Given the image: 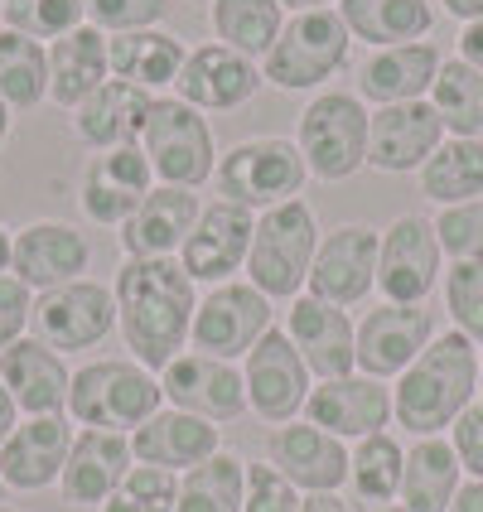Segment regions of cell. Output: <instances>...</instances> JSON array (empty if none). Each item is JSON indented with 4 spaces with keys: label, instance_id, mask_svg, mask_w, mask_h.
<instances>
[{
    "label": "cell",
    "instance_id": "9a60e30c",
    "mask_svg": "<svg viewBox=\"0 0 483 512\" xmlns=\"http://www.w3.org/2000/svg\"><path fill=\"white\" fill-rule=\"evenodd\" d=\"M150 189H155V174H150L145 150L141 145H121V150H97L83 165L78 203H83L87 223H97V228H126Z\"/></svg>",
    "mask_w": 483,
    "mask_h": 512
},
{
    "label": "cell",
    "instance_id": "816d5d0a",
    "mask_svg": "<svg viewBox=\"0 0 483 512\" xmlns=\"http://www.w3.org/2000/svg\"><path fill=\"white\" fill-rule=\"evenodd\" d=\"M450 512H483V479H469V484H459L455 503Z\"/></svg>",
    "mask_w": 483,
    "mask_h": 512
},
{
    "label": "cell",
    "instance_id": "6f0895ef",
    "mask_svg": "<svg viewBox=\"0 0 483 512\" xmlns=\"http://www.w3.org/2000/svg\"><path fill=\"white\" fill-rule=\"evenodd\" d=\"M5 136H10V107H5V97H0V145H5Z\"/></svg>",
    "mask_w": 483,
    "mask_h": 512
},
{
    "label": "cell",
    "instance_id": "83f0119b",
    "mask_svg": "<svg viewBox=\"0 0 483 512\" xmlns=\"http://www.w3.org/2000/svg\"><path fill=\"white\" fill-rule=\"evenodd\" d=\"M440 49L421 44H397V49H372L358 68V97L372 107H397V102H421L440 78Z\"/></svg>",
    "mask_w": 483,
    "mask_h": 512
},
{
    "label": "cell",
    "instance_id": "7c38bea8",
    "mask_svg": "<svg viewBox=\"0 0 483 512\" xmlns=\"http://www.w3.org/2000/svg\"><path fill=\"white\" fill-rule=\"evenodd\" d=\"M34 339L58 353H83L97 348L116 329V295L102 281H68L44 295H34Z\"/></svg>",
    "mask_w": 483,
    "mask_h": 512
},
{
    "label": "cell",
    "instance_id": "7bdbcfd3",
    "mask_svg": "<svg viewBox=\"0 0 483 512\" xmlns=\"http://www.w3.org/2000/svg\"><path fill=\"white\" fill-rule=\"evenodd\" d=\"M445 310L464 339L483 343V261H450L445 271Z\"/></svg>",
    "mask_w": 483,
    "mask_h": 512
},
{
    "label": "cell",
    "instance_id": "f5cc1de1",
    "mask_svg": "<svg viewBox=\"0 0 483 512\" xmlns=\"http://www.w3.org/2000/svg\"><path fill=\"white\" fill-rule=\"evenodd\" d=\"M20 421H25V416H20V406H15V397L5 392V382H0V445L10 440V430L20 426Z\"/></svg>",
    "mask_w": 483,
    "mask_h": 512
},
{
    "label": "cell",
    "instance_id": "94428289",
    "mask_svg": "<svg viewBox=\"0 0 483 512\" xmlns=\"http://www.w3.org/2000/svg\"><path fill=\"white\" fill-rule=\"evenodd\" d=\"M0 503H5V479H0Z\"/></svg>",
    "mask_w": 483,
    "mask_h": 512
},
{
    "label": "cell",
    "instance_id": "7402d4cb",
    "mask_svg": "<svg viewBox=\"0 0 483 512\" xmlns=\"http://www.w3.org/2000/svg\"><path fill=\"white\" fill-rule=\"evenodd\" d=\"M92 266V242L83 228L73 223H58V218H39L29 228L15 232V252H10V276L44 295L54 285L83 281V271Z\"/></svg>",
    "mask_w": 483,
    "mask_h": 512
},
{
    "label": "cell",
    "instance_id": "681fc988",
    "mask_svg": "<svg viewBox=\"0 0 483 512\" xmlns=\"http://www.w3.org/2000/svg\"><path fill=\"white\" fill-rule=\"evenodd\" d=\"M459 58H464L469 68H479L483 73V20L464 25V34H459Z\"/></svg>",
    "mask_w": 483,
    "mask_h": 512
},
{
    "label": "cell",
    "instance_id": "ac0fdd59",
    "mask_svg": "<svg viewBox=\"0 0 483 512\" xmlns=\"http://www.w3.org/2000/svg\"><path fill=\"white\" fill-rule=\"evenodd\" d=\"M430 339H435V314L426 305H387L382 300L358 324V372L392 382L426 353Z\"/></svg>",
    "mask_w": 483,
    "mask_h": 512
},
{
    "label": "cell",
    "instance_id": "e575fe53",
    "mask_svg": "<svg viewBox=\"0 0 483 512\" xmlns=\"http://www.w3.org/2000/svg\"><path fill=\"white\" fill-rule=\"evenodd\" d=\"M401 469H406V445L392 430H377L353 445L348 455V503L353 508H387L401 498Z\"/></svg>",
    "mask_w": 483,
    "mask_h": 512
},
{
    "label": "cell",
    "instance_id": "be15d7a7",
    "mask_svg": "<svg viewBox=\"0 0 483 512\" xmlns=\"http://www.w3.org/2000/svg\"><path fill=\"white\" fill-rule=\"evenodd\" d=\"M0 10H5V0H0Z\"/></svg>",
    "mask_w": 483,
    "mask_h": 512
},
{
    "label": "cell",
    "instance_id": "836d02e7",
    "mask_svg": "<svg viewBox=\"0 0 483 512\" xmlns=\"http://www.w3.org/2000/svg\"><path fill=\"white\" fill-rule=\"evenodd\" d=\"M459 455L445 435H426L406 450V469H401V508L406 512H450L459 493Z\"/></svg>",
    "mask_w": 483,
    "mask_h": 512
},
{
    "label": "cell",
    "instance_id": "680465c9",
    "mask_svg": "<svg viewBox=\"0 0 483 512\" xmlns=\"http://www.w3.org/2000/svg\"><path fill=\"white\" fill-rule=\"evenodd\" d=\"M372 512H406L401 503H387V508H372Z\"/></svg>",
    "mask_w": 483,
    "mask_h": 512
},
{
    "label": "cell",
    "instance_id": "cb8c5ba5",
    "mask_svg": "<svg viewBox=\"0 0 483 512\" xmlns=\"http://www.w3.org/2000/svg\"><path fill=\"white\" fill-rule=\"evenodd\" d=\"M348 445L310 421H290L271 430V464L300 493H339L348 484Z\"/></svg>",
    "mask_w": 483,
    "mask_h": 512
},
{
    "label": "cell",
    "instance_id": "3957f363",
    "mask_svg": "<svg viewBox=\"0 0 483 512\" xmlns=\"http://www.w3.org/2000/svg\"><path fill=\"white\" fill-rule=\"evenodd\" d=\"M160 406H165L160 372L141 368L136 358H92L73 372L68 387V416L83 430L136 435Z\"/></svg>",
    "mask_w": 483,
    "mask_h": 512
},
{
    "label": "cell",
    "instance_id": "7a4b0ae2",
    "mask_svg": "<svg viewBox=\"0 0 483 512\" xmlns=\"http://www.w3.org/2000/svg\"><path fill=\"white\" fill-rule=\"evenodd\" d=\"M474 397H479V343L450 329V334H435L426 353L397 377L392 421L411 430L416 440H426L455 426L459 411L474 406Z\"/></svg>",
    "mask_w": 483,
    "mask_h": 512
},
{
    "label": "cell",
    "instance_id": "ab89813d",
    "mask_svg": "<svg viewBox=\"0 0 483 512\" xmlns=\"http://www.w3.org/2000/svg\"><path fill=\"white\" fill-rule=\"evenodd\" d=\"M430 107L445 121V136L459 141H483V73L464 58H445L440 78L430 87Z\"/></svg>",
    "mask_w": 483,
    "mask_h": 512
},
{
    "label": "cell",
    "instance_id": "d590c367",
    "mask_svg": "<svg viewBox=\"0 0 483 512\" xmlns=\"http://www.w3.org/2000/svg\"><path fill=\"white\" fill-rule=\"evenodd\" d=\"M285 20H290V15H285L281 0H213V5H208L213 39L237 49V54L256 58V63L271 54V44L281 39Z\"/></svg>",
    "mask_w": 483,
    "mask_h": 512
},
{
    "label": "cell",
    "instance_id": "9c48e42d",
    "mask_svg": "<svg viewBox=\"0 0 483 512\" xmlns=\"http://www.w3.org/2000/svg\"><path fill=\"white\" fill-rule=\"evenodd\" d=\"M242 382H247V411H256L266 426H290L305 416V401L314 392V372L305 368L300 348L290 343L281 324H271L256 348L242 358Z\"/></svg>",
    "mask_w": 483,
    "mask_h": 512
},
{
    "label": "cell",
    "instance_id": "6125c7cd",
    "mask_svg": "<svg viewBox=\"0 0 483 512\" xmlns=\"http://www.w3.org/2000/svg\"><path fill=\"white\" fill-rule=\"evenodd\" d=\"M0 512H20V508H5V503H0Z\"/></svg>",
    "mask_w": 483,
    "mask_h": 512
},
{
    "label": "cell",
    "instance_id": "5b68a950",
    "mask_svg": "<svg viewBox=\"0 0 483 512\" xmlns=\"http://www.w3.org/2000/svg\"><path fill=\"white\" fill-rule=\"evenodd\" d=\"M368 126L372 107L358 92H343V87L314 92L310 107L300 112V126H295V145H300L314 179L343 184L363 170L368 165Z\"/></svg>",
    "mask_w": 483,
    "mask_h": 512
},
{
    "label": "cell",
    "instance_id": "c3c4849f",
    "mask_svg": "<svg viewBox=\"0 0 483 512\" xmlns=\"http://www.w3.org/2000/svg\"><path fill=\"white\" fill-rule=\"evenodd\" d=\"M450 445H455V455H459V469L469 479H483V401L459 411V421L450 426Z\"/></svg>",
    "mask_w": 483,
    "mask_h": 512
},
{
    "label": "cell",
    "instance_id": "f546056e",
    "mask_svg": "<svg viewBox=\"0 0 483 512\" xmlns=\"http://www.w3.org/2000/svg\"><path fill=\"white\" fill-rule=\"evenodd\" d=\"M184 39L170 29H131V34H107V63H112V78L141 87L150 97H165V87L179 83L184 73Z\"/></svg>",
    "mask_w": 483,
    "mask_h": 512
},
{
    "label": "cell",
    "instance_id": "d6a6232c",
    "mask_svg": "<svg viewBox=\"0 0 483 512\" xmlns=\"http://www.w3.org/2000/svg\"><path fill=\"white\" fill-rule=\"evenodd\" d=\"M339 15L353 39L368 49H397V44H421L435 29V5L430 0H339Z\"/></svg>",
    "mask_w": 483,
    "mask_h": 512
},
{
    "label": "cell",
    "instance_id": "60d3db41",
    "mask_svg": "<svg viewBox=\"0 0 483 512\" xmlns=\"http://www.w3.org/2000/svg\"><path fill=\"white\" fill-rule=\"evenodd\" d=\"M87 25L83 0H5L0 10V29H15V34H29V39H63L68 29Z\"/></svg>",
    "mask_w": 483,
    "mask_h": 512
},
{
    "label": "cell",
    "instance_id": "db71d44e",
    "mask_svg": "<svg viewBox=\"0 0 483 512\" xmlns=\"http://www.w3.org/2000/svg\"><path fill=\"white\" fill-rule=\"evenodd\" d=\"M455 20H464V25H474V20H483V0H440Z\"/></svg>",
    "mask_w": 483,
    "mask_h": 512
},
{
    "label": "cell",
    "instance_id": "277c9868",
    "mask_svg": "<svg viewBox=\"0 0 483 512\" xmlns=\"http://www.w3.org/2000/svg\"><path fill=\"white\" fill-rule=\"evenodd\" d=\"M314 252H319V218L305 199L276 203L256 213L252 256H247V281L266 300H295L305 295Z\"/></svg>",
    "mask_w": 483,
    "mask_h": 512
},
{
    "label": "cell",
    "instance_id": "9f6ffc18",
    "mask_svg": "<svg viewBox=\"0 0 483 512\" xmlns=\"http://www.w3.org/2000/svg\"><path fill=\"white\" fill-rule=\"evenodd\" d=\"M290 15H300V10H329V5H339V0H281Z\"/></svg>",
    "mask_w": 483,
    "mask_h": 512
},
{
    "label": "cell",
    "instance_id": "d6986e66",
    "mask_svg": "<svg viewBox=\"0 0 483 512\" xmlns=\"http://www.w3.org/2000/svg\"><path fill=\"white\" fill-rule=\"evenodd\" d=\"M445 145V121L421 102H397V107H372L368 126V165L382 174H421L426 160Z\"/></svg>",
    "mask_w": 483,
    "mask_h": 512
},
{
    "label": "cell",
    "instance_id": "8fae6325",
    "mask_svg": "<svg viewBox=\"0 0 483 512\" xmlns=\"http://www.w3.org/2000/svg\"><path fill=\"white\" fill-rule=\"evenodd\" d=\"M445 271V247L435 223L421 213H401L377 242V290L387 305H426Z\"/></svg>",
    "mask_w": 483,
    "mask_h": 512
},
{
    "label": "cell",
    "instance_id": "11a10c76",
    "mask_svg": "<svg viewBox=\"0 0 483 512\" xmlns=\"http://www.w3.org/2000/svg\"><path fill=\"white\" fill-rule=\"evenodd\" d=\"M10 252H15V232H10L5 223H0V276L10 271Z\"/></svg>",
    "mask_w": 483,
    "mask_h": 512
},
{
    "label": "cell",
    "instance_id": "e0dca14e",
    "mask_svg": "<svg viewBox=\"0 0 483 512\" xmlns=\"http://www.w3.org/2000/svg\"><path fill=\"white\" fill-rule=\"evenodd\" d=\"M261 87H266L261 63L213 39V44L189 49L184 73H179V83H174V97L189 102L194 112H237V107L252 102Z\"/></svg>",
    "mask_w": 483,
    "mask_h": 512
},
{
    "label": "cell",
    "instance_id": "ba28073f",
    "mask_svg": "<svg viewBox=\"0 0 483 512\" xmlns=\"http://www.w3.org/2000/svg\"><path fill=\"white\" fill-rule=\"evenodd\" d=\"M353 34L343 25L339 5L290 15L271 54L261 58V78L281 92H319L339 68H348Z\"/></svg>",
    "mask_w": 483,
    "mask_h": 512
},
{
    "label": "cell",
    "instance_id": "8992f818",
    "mask_svg": "<svg viewBox=\"0 0 483 512\" xmlns=\"http://www.w3.org/2000/svg\"><path fill=\"white\" fill-rule=\"evenodd\" d=\"M305 179H310V165H305L295 136H247L218 155V174H213L218 199L242 203L252 213L300 199Z\"/></svg>",
    "mask_w": 483,
    "mask_h": 512
},
{
    "label": "cell",
    "instance_id": "6da1fadb",
    "mask_svg": "<svg viewBox=\"0 0 483 512\" xmlns=\"http://www.w3.org/2000/svg\"><path fill=\"white\" fill-rule=\"evenodd\" d=\"M116 329L131 358L150 372H165L184 353L199 295L179 256H126L116 266Z\"/></svg>",
    "mask_w": 483,
    "mask_h": 512
},
{
    "label": "cell",
    "instance_id": "4316f807",
    "mask_svg": "<svg viewBox=\"0 0 483 512\" xmlns=\"http://www.w3.org/2000/svg\"><path fill=\"white\" fill-rule=\"evenodd\" d=\"M223 450V430L213 421H199L189 411H174L160 406L136 435H131V455L136 464H155V469H170V474H189Z\"/></svg>",
    "mask_w": 483,
    "mask_h": 512
},
{
    "label": "cell",
    "instance_id": "ee69618b",
    "mask_svg": "<svg viewBox=\"0 0 483 512\" xmlns=\"http://www.w3.org/2000/svg\"><path fill=\"white\" fill-rule=\"evenodd\" d=\"M435 237L450 261H483V199L435 213Z\"/></svg>",
    "mask_w": 483,
    "mask_h": 512
},
{
    "label": "cell",
    "instance_id": "2e32d148",
    "mask_svg": "<svg viewBox=\"0 0 483 512\" xmlns=\"http://www.w3.org/2000/svg\"><path fill=\"white\" fill-rule=\"evenodd\" d=\"M160 387H165V406L174 411H189L199 421H237L247 411V382H242V368L237 363H223V358H208V353H179L170 368L160 372Z\"/></svg>",
    "mask_w": 483,
    "mask_h": 512
},
{
    "label": "cell",
    "instance_id": "bcb514c9",
    "mask_svg": "<svg viewBox=\"0 0 483 512\" xmlns=\"http://www.w3.org/2000/svg\"><path fill=\"white\" fill-rule=\"evenodd\" d=\"M242 512H300V488L290 484L271 459L266 464H247Z\"/></svg>",
    "mask_w": 483,
    "mask_h": 512
},
{
    "label": "cell",
    "instance_id": "30bf717a",
    "mask_svg": "<svg viewBox=\"0 0 483 512\" xmlns=\"http://www.w3.org/2000/svg\"><path fill=\"white\" fill-rule=\"evenodd\" d=\"M271 324H276V310L252 281L208 285V295H199V310H194L189 348L208 353V358H223V363H237V358L252 353L256 339Z\"/></svg>",
    "mask_w": 483,
    "mask_h": 512
},
{
    "label": "cell",
    "instance_id": "f35d334b",
    "mask_svg": "<svg viewBox=\"0 0 483 512\" xmlns=\"http://www.w3.org/2000/svg\"><path fill=\"white\" fill-rule=\"evenodd\" d=\"M242 493H247V459L218 450L208 464L179 474L174 512H242Z\"/></svg>",
    "mask_w": 483,
    "mask_h": 512
},
{
    "label": "cell",
    "instance_id": "1f68e13d",
    "mask_svg": "<svg viewBox=\"0 0 483 512\" xmlns=\"http://www.w3.org/2000/svg\"><path fill=\"white\" fill-rule=\"evenodd\" d=\"M107 78H112L107 34L97 25H78L49 44V102H54V107L78 112Z\"/></svg>",
    "mask_w": 483,
    "mask_h": 512
},
{
    "label": "cell",
    "instance_id": "74e56055",
    "mask_svg": "<svg viewBox=\"0 0 483 512\" xmlns=\"http://www.w3.org/2000/svg\"><path fill=\"white\" fill-rule=\"evenodd\" d=\"M421 194L440 208L483 199V141H459L445 136V145L435 150L421 170Z\"/></svg>",
    "mask_w": 483,
    "mask_h": 512
},
{
    "label": "cell",
    "instance_id": "b9f144b4",
    "mask_svg": "<svg viewBox=\"0 0 483 512\" xmlns=\"http://www.w3.org/2000/svg\"><path fill=\"white\" fill-rule=\"evenodd\" d=\"M174 498H179V474L155 464H131L97 512H174Z\"/></svg>",
    "mask_w": 483,
    "mask_h": 512
},
{
    "label": "cell",
    "instance_id": "f907efd6",
    "mask_svg": "<svg viewBox=\"0 0 483 512\" xmlns=\"http://www.w3.org/2000/svg\"><path fill=\"white\" fill-rule=\"evenodd\" d=\"M300 512H358L348 498H339V493H305L300 498Z\"/></svg>",
    "mask_w": 483,
    "mask_h": 512
},
{
    "label": "cell",
    "instance_id": "d4e9b609",
    "mask_svg": "<svg viewBox=\"0 0 483 512\" xmlns=\"http://www.w3.org/2000/svg\"><path fill=\"white\" fill-rule=\"evenodd\" d=\"M0 382L15 397L20 416H68V387L73 372L63 363V353L39 339H20L0 353Z\"/></svg>",
    "mask_w": 483,
    "mask_h": 512
},
{
    "label": "cell",
    "instance_id": "4fadbf2b",
    "mask_svg": "<svg viewBox=\"0 0 483 512\" xmlns=\"http://www.w3.org/2000/svg\"><path fill=\"white\" fill-rule=\"evenodd\" d=\"M252 232H256L252 208L228 199L203 203L199 223H194L184 252H179V266L189 271L194 285L237 281V271H247V256H252Z\"/></svg>",
    "mask_w": 483,
    "mask_h": 512
},
{
    "label": "cell",
    "instance_id": "7dc6e473",
    "mask_svg": "<svg viewBox=\"0 0 483 512\" xmlns=\"http://www.w3.org/2000/svg\"><path fill=\"white\" fill-rule=\"evenodd\" d=\"M29 319H34V290H29L20 276H0V353L10 348V343L25 339Z\"/></svg>",
    "mask_w": 483,
    "mask_h": 512
},
{
    "label": "cell",
    "instance_id": "91938a15",
    "mask_svg": "<svg viewBox=\"0 0 483 512\" xmlns=\"http://www.w3.org/2000/svg\"><path fill=\"white\" fill-rule=\"evenodd\" d=\"M479 397H483V353H479Z\"/></svg>",
    "mask_w": 483,
    "mask_h": 512
},
{
    "label": "cell",
    "instance_id": "484cf974",
    "mask_svg": "<svg viewBox=\"0 0 483 512\" xmlns=\"http://www.w3.org/2000/svg\"><path fill=\"white\" fill-rule=\"evenodd\" d=\"M131 464H136L131 435L78 426L73 450H68V464H63V474H58L63 503H73V508H102V503L112 498V488L126 479Z\"/></svg>",
    "mask_w": 483,
    "mask_h": 512
},
{
    "label": "cell",
    "instance_id": "4dcf8cb0",
    "mask_svg": "<svg viewBox=\"0 0 483 512\" xmlns=\"http://www.w3.org/2000/svg\"><path fill=\"white\" fill-rule=\"evenodd\" d=\"M150 92L121 83V78H107L87 97L83 107L73 112V136L87 145V150H121V145H141L145 116H150Z\"/></svg>",
    "mask_w": 483,
    "mask_h": 512
},
{
    "label": "cell",
    "instance_id": "5bb4252c",
    "mask_svg": "<svg viewBox=\"0 0 483 512\" xmlns=\"http://www.w3.org/2000/svg\"><path fill=\"white\" fill-rule=\"evenodd\" d=\"M377 242H382V232L368 223H343V228L324 232L305 295L329 300L339 310H353L358 300H368L372 285H377Z\"/></svg>",
    "mask_w": 483,
    "mask_h": 512
},
{
    "label": "cell",
    "instance_id": "f6af8a7d",
    "mask_svg": "<svg viewBox=\"0 0 483 512\" xmlns=\"http://www.w3.org/2000/svg\"><path fill=\"white\" fill-rule=\"evenodd\" d=\"M87 25L102 34H131V29H155L165 20L170 0H83Z\"/></svg>",
    "mask_w": 483,
    "mask_h": 512
},
{
    "label": "cell",
    "instance_id": "52a82bcc",
    "mask_svg": "<svg viewBox=\"0 0 483 512\" xmlns=\"http://www.w3.org/2000/svg\"><path fill=\"white\" fill-rule=\"evenodd\" d=\"M141 150L150 160L155 184H165V189H194L199 194L218 174V141H213L208 116L194 112L189 102H179L174 92L150 102Z\"/></svg>",
    "mask_w": 483,
    "mask_h": 512
},
{
    "label": "cell",
    "instance_id": "ffe728a7",
    "mask_svg": "<svg viewBox=\"0 0 483 512\" xmlns=\"http://www.w3.org/2000/svg\"><path fill=\"white\" fill-rule=\"evenodd\" d=\"M281 329L300 348L314 382L358 372V324L348 319V310L329 305V300H314V295H295Z\"/></svg>",
    "mask_w": 483,
    "mask_h": 512
},
{
    "label": "cell",
    "instance_id": "8d00e7d4",
    "mask_svg": "<svg viewBox=\"0 0 483 512\" xmlns=\"http://www.w3.org/2000/svg\"><path fill=\"white\" fill-rule=\"evenodd\" d=\"M0 97L10 112H34L49 102V44L0 29Z\"/></svg>",
    "mask_w": 483,
    "mask_h": 512
},
{
    "label": "cell",
    "instance_id": "f1b7e54d",
    "mask_svg": "<svg viewBox=\"0 0 483 512\" xmlns=\"http://www.w3.org/2000/svg\"><path fill=\"white\" fill-rule=\"evenodd\" d=\"M199 213H203V199L194 189L155 184L141 208L131 213V223L121 228V247H126V256H179L194 223H199Z\"/></svg>",
    "mask_w": 483,
    "mask_h": 512
},
{
    "label": "cell",
    "instance_id": "44dd1931",
    "mask_svg": "<svg viewBox=\"0 0 483 512\" xmlns=\"http://www.w3.org/2000/svg\"><path fill=\"white\" fill-rule=\"evenodd\" d=\"M305 421L329 435H339L343 445L353 440H368L377 430L392 426V387L363 377V372H348V377H329V382H314L310 401H305Z\"/></svg>",
    "mask_w": 483,
    "mask_h": 512
},
{
    "label": "cell",
    "instance_id": "603a6c76",
    "mask_svg": "<svg viewBox=\"0 0 483 512\" xmlns=\"http://www.w3.org/2000/svg\"><path fill=\"white\" fill-rule=\"evenodd\" d=\"M73 435L68 416H25L20 426L10 430V440L0 445V479L5 488H20V493H39V488H54L68 450H73Z\"/></svg>",
    "mask_w": 483,
    "mask_h": 512
}]
</instances>
